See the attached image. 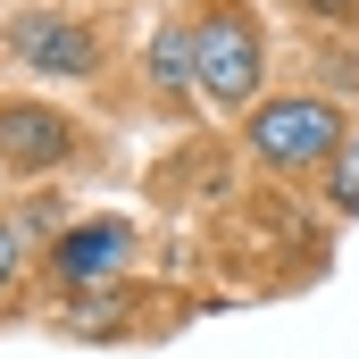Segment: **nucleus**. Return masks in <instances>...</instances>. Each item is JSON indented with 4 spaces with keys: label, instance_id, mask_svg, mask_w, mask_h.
<instances>
[{
    "label": "nucleus",
    "instance_id": "obj_4",
    "mask_svg": "<svg viewBox=\"0 0 359 359\" xmlns=\"http://www.w3.org/2000/svg\"><path fill=\"white\" fill-rule=\"evenodd\" d=\"M76 151V126L59 117V109H34V100H8L0 109V159L17 168V176H42V168H59Z\"/></svg>",
    "mask_w": 359,
    "mask_h": 359
},
{
    "label": "nucleus",
    "instance_id": "obj_6",
    "mask_svg": "<svg viewBox=\"0 0 359 359\" xmlns=\"http://www.w3.org/2000/svg\"><path fill=\"white\" fill-rule=\"evenodd\" d=\"M151 76H159L168 92L192 84V25H184V17H176V25H159V42H151Z\"/></svg>",
    "mask_w": 359,
    "mask_h": 359
},
{
    "label": "nucleus",
    "instance_id": "obj_5",
    "mask_svg": "<svg viewBox=\"0 0 359 359\" xmlns=\"http://www.w3.org/2000/svg\"><path fill=\"white\" fill-rule=\"evenodd\" d=\"M126 217H92L76 234H59V251H50V276L67 284V292H92V284H109V268H126Z\"/></svg>",
    "mask_w": 359,
    "mask_h": 359
},
{
    "label": "nucleus",
    "instance_id": "obj_1",
    "mask_svg": "<svg viewBox=\"0 0 359 359\" xmlns=\"http://www.w3.org/2000/svg\"><path fill=\"white\" fill-rule=\"evenodd\" d=\"M259 67H268V50H259V25L243 8H209L192 25V84L209 92L217 109H243L259 92Z\"/></svg>",
    "mask_w": 359,
    "mask_h": 359
},
{
    "label": "nucleus",
    "instance_id": "obj_3",
    "mask_svg": "<svg viewBox=\"0 0 359 359\" xmlns=\"http://www.w3.org/2000/svg\"><path fill=\"white\" fill-rule=\"evenodd\" d=\"M8 50H17L34 76H67V84L100 67V42L84 34V17H42V8H34V17H8Z\"/></svg>",
    "mask_w": 359,
    "mask_h": 359
},
{
    "label": "nucleus",
    "instance_id": "obj_8",
    "mask_svg": "<svg viewBox=\"0 0 359 359\" xmlns=\"http://www.w3.org/2000/svg\"><path fill=\"white\" fill-rule=\"evenodd\" d=\"M8 276H17V226L0 217V292H8Z\"/></svg>",
    "mask_w": 359,
    "mask_h": 359
},
{
    "label": "nucleus",
    "instance_id": "obj_7",
    "mask_svg": "<svg viewBox=\"0 0 359 359\" xmlns=\"http://www.w3.org/2000/svg\"><path fill=\"white\" fill-rule=\"evenodd\" d=\"M334 209H343V217H359V142H343V151H334Z\"/></svg>",
    "mask_w": 359,
    "mask_h": 359
},
{
    "label": "nucleus",
    "instance_id": "obj_2",
    "mask_svg": "<svg viewBox=\"0 0 359 359\" xmlns=\"http://www.w3.org/2000/svg\"><path fill=\"white\" fill-rule=\"evenodd\" d=\"M251 151L268 168H309V159H334L343 151V117L334 100H268L251 117Z\"/></svg>",
    "mask_w": 359,
    "mask_h": 359
},
{
    "label": "nucleus",
    "instance_id": "obj_9",
    "mask_svg": "<svg viewBox=\"0 0 359 359\" xmlns=\"http://www.w3.org/2000/svg\"><path fill=\"white\" fill-rule=\"evenodd\" d=\"M301 8H309V17H334V25H351V17H359V0H301Z\"/></svg>",
    "mask_w": 359,
    "mask_h": 359
}]
</instances>
